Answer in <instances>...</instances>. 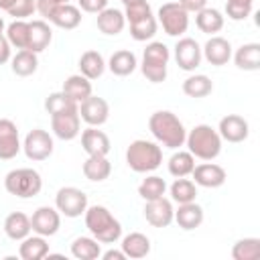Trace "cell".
<instances>
[{"label":"cell","instance_id":"cell-1","mask_svg":"<svg viewBox=\"0 0 260 260\" xmlns=\"http://www.w3.org/2000/svg\"><path fill=\"white\" fill-rule=\"evenodd\" d=\"M148 130L154 136V140L167 148H181L187 138V130L177 114L169 110H158L148 118Z\"/></svg>","mask_w":260,"mask_h":260},{"label":"cell","instance_id":"cell-2","mask_svg":"<svg viewBox=\"0 0 260 260\" xmlns=\"http://www.w3.org/2000/svg\"><path fill=\"white\" fill-rule=\"evenodd\" d=\"M83 219L87 232L100 244H116L122 238V223L104 205H87Z\"/></svg>","mask_w":260,"mask_h":260},{"label":"cell","instance_id":"cell-3","mask_svg":"<svg viewBox=\"0 0 260 260\" xmlns=\"http://www.w3.org/2000/svg\"><path fill=\"white\" fill-rule=\"evenodd\" d=\"M126 165L134 173H152L162 165V148L152 140H132L126 148Z\"/></svg>","mask_w":260,"mask_h":260},{"label":"cell","instance_id":"cell-4","mask_svg":"<svg viewBox=\"0 0 260 260\" xmlns=\"http://www.w3.org/2000/svg\"><path fill=\"white\" fill-rule=\"evenodd\" d=\"M185 144L189 152L201 160H213L221 152V136L209 124H197L195 128H191L185 138Z\"/></svg>","mask_w":260,"mask_h":260},{"label":"cell","instance_id":"cell-5","mask_svg":"<svg viewBox=\"0 0 260 260\" xmlns=\"http://www.w3.org/2000/svg\"><path fill=\"white\" fill-rule=\"evenodd\" d=\"M169 59H171V51H169V47L165 43H160V41L148 43L144 53H142V63H140L142 75L150 83H162L167 79Z\"/></svg>","mask_w":260,"mask_h":260},{"label":"cell","instance_id":"cell-6","mask_svg":"<svg viewBox=\"0 0 260 260\" xmlns=\"http://www.w3.org/2000/svg\"><path fill=\"white\" fill-rule=\"evenodd\" d=\"M4 189L20 199H30L37 197L43 189V179L39 175V171L22 167V169H12L10 173H6L4 177Z\"/></svg>","mask_w":260,"mask_h":260},{"label":"cell","instance_id":"cell-7","mask_svg":"<svg viewBox=\"0 0 260 260\" xmlns=\"http://www.w3.org/2000/svg\"><path fill=\"white\" fill-rule=\"evenodd\" d=\"M169 37H181L189 28V12L179 2H165L158 8V20Z\"/></svg>","mask_w":260,"mask_h":260},{"label":"cell","instance_id":"cell-8","mask_svg":"<svg viewBox=\"0 0 260 260\" xmlns=\"http://www.w3.org/2000/svg\"><path fill=\"white\" fill-rule=\"evenodd\" d=\"M53 148H55L53 136L43 128H32L24 136V142H22V150H24L26 158L35 160V162L47 160L53 154Z\"/></svg>","mask_w":260,"mask_h":260},{"label":"cell","instance_id":"cell-9","mask_svg":"<svg viewBox=\"0 0 260 260\" xmlns=\"http://www.w3.org/2000/svg\"><path fill=\"white\" fill-rule=\"evenodd\" d=\"M55 207L65 217H79L87 209V195L77 187H61L55 195Z\"/></svg>","mask_w":260,"mask_h":260},{"label":"cell","instance_id":"cell-10","mask_svg":"<svg viewBox=\"0 0 260 260\" xmlns=\"http://www.w3.org/2000/svg\"><path fill=\"white\" fill-rule=\"evenodd\" d=\"M30 228L39 236H45V238L55 236L61 228V213L57 211V207L41 205L35 209V213L30 217Z\"/></svg>","mask_w":260,"mask_h":260},{"label":"cell","instance_id":"cell-11","mask_svg":"<svg viewBox=\"0 0 260 260\" xmlns=\"http://www.w3.org/2000/svg\"><path fill=\"white\" fill-rule=\"evenodd\" d=\"M77 110H79V118L87 126H102V124L108 122V116H110L108 102L104 98H100V95H93V93L89 98H85L77 106Z\"/></svg>","mask_w":260,"mask_h":260},{"label":"cell","instance_id":"cell-12","mask_svg":"<svg viewBox=\"0 0 260 260\" xmlns=\"http://www.w3.org/2000/svg\"><path fill=\"white\" fill-rule=\"evenodd\" d=\"M203 55H201V47L195 39L191 37H183L177 41L175 45V61L183 71H195L201 63Z\"/></svg>","mask_w":260,"mask_h":260},{"label":"cell","instance_id":"cell-13","mask_svg":"<svg viewBox=\"0 0 260 260\" xmlns=\"http://www.w3.org/2000/svg\"><path fill=\"white\" fill-rule=\"evenodd\" d=\"M51 130L61 140H73V138H77L79 132H81L79 110H71V112H63V114L51 116Z\"/></svg>","mask_w":260,"mask_h":260},{"label":"cell","instance_id":"cell-14","mask_svg":"<svg viewBox=\"0 0 260 260\" xmlns=\"http://www.w3.org/2000/svg\"><path fill=\"white\" fill-rule=\"evenodd\" d=\"M191 177H193V183L199 185V187H205V189H217L225 183L228 175H225V169L207 160V162H201V165H195V169L191 171Z\"/></svg>","mask_w":260,"mask_h":260},{"label":"cell","instance_id":"cell-15","mask_svg":"<svg viewBox=\"0 0 260 260\" xmlns=\"http://www.w3.org/2000/svg\"><path fill=\"white\" fill-rule=\"evenodd\" d=\"M217 134L221 136V140H228L232 144H238V142H244L250 134V126H248V120H244L242 116L238 114H228L219 120V126H217Z\"/></svg>","mask_w":260,"mask_h":260},{"label":"cell","instance_id":"cell-16","mask_svg":"<svg viewBox=\"0 0 260 260\" xmlns=\"http://www.w3.org/2000/svg\"><path fill=\"white\" fill-rule=\"evenodd\" d=\"M173 215H175L173 201L167 199V197H158V199L146 201V205H144V219L152 228H167V225H171Z\"/></svg>","mask_w":260,"mask_h":260},{"label":"cell","instance_id":"cell-17","mask_svg":"<svg viewBox=\"0 0 260 260\" xmlns=\"http://www.w3.org/2000/svg\"><path fill=\"white\" fill-rule=\"evenodd\" d=\"M22 144L18 138V128L12 120L0 118V158L2 160H12L20 152Z\"/></svg>","mask_w":260,"mask_h":260},{"label":"cell","instance_id":"cell-18","mask_svg":"<svg viewBox=\"0 0 260 260\" xmlns=\"http://www.w3.org/2000/svg\"><path fill=\"white\" fill-rule=\"evenodd\" d=\"M201 55L205 57V61H207L209 65L221 67V65H225V63L232 59V45H230L228 39L213 35V37L203 45Z\"/></svg>","mask_w":260,"mask_h":260},{"label":"cell","instance_id":"cell-19","mask_svg":"<svg viewBox=\"0 0 260 260\" xmlns=\"http://www.w3.org/2000/svg\"><path fill=\"white\" fill-rule=\"evenodd\" d=\"M81 146L87 156H108L112 144L104 130H98V126H89L81 132Z\"/></svg>","mask_w":260,"mask_h":260},{"label":"cell","instance_id":"cell-20","mask_svg":"<svg viewBox=\"0 0 260 260\" xmlns=\"http://www.w3.org/2000/svg\"><path fill=\"white\" fill-rule=\"evenodd\" d=\"M203 207L195 201H189V203H181L179 209L175 211L173 219L177 221V225L185 232H191L195 228H199L203 223Z\"/></svg>","mask_w":260,"mask_h":260},{"label":"cell","instance_id":"cell-21","mask_svg":"<svg viewBox=\"0 0 260 260\" xmlns=\"http://www.w3.org/2000/svg\"><path fill=\"white\" fill-rule=\"evenodd\" d=\"M98 28L100 32L108 35V37H116L124 30L126 26V16L122 10L118 8H104L102 12H98Z\"/></svg>","mask_w":260,"mask_h":260},{"label":"cell","instance_id":"cell-22","mask_svg":"<svg viewBox=\"0 0 260 260\" xmlns=\"http://www.w3.org/2000/svg\"><path fill=\"white\" fill-rule=\"evenodd\" d=\"M53 41V30L45 20H32L28 22V51L43 53Z\"/></svg>","mask_w":260,"mask_h":260},{"label":"cell","instance_id":"cell-23","mask_svg":"<svg viewBox=\"0 0 260 260\" xmlns=\"http://www.w3.org/2000/svg\"><path fill=\"white\" fill-rule=\"evenodd\" d=\"M49 22H53L59 28L73 30V28H77L81 24V10H79V6H73L71 2L59 4L55 8V12L49 16Z\"/></svg>","mask_w":260,"mask_h":260},{"label":"cell","instance_id":"cell-24","mask_svg":"<svg viewBox=\"0 0 260 260\" xmlns=\"http://www.w3.org/2000/svg\"><path fill=\"white\" fill-rule=\"evenodd\" d=\"M30 232H32V228H30V217H28L26 213H22V211H12V213L6 215V219H4V234H6L10 240L20 242V240H24Z\"/></svg>","mask_w":260,"mask_h":260},{"label":"cell","instance_id":"cell-25","mask_svg":"<svg viewBox=\"0 0 260 260\" xmlns=\"http://www.w3.org/2000/svg\"><path fill=\"white\" fill-rule=\"evenodd\" d=\"M120 250L126 254V258H144L150 254V240L148 236L140 234V232H130L128 236L122 238V244H120Z\"/></svg>","mask_w":260,"mask_h":260},{"label":"cell","instance_id":"cell-26","mask_svg":"<svg viewBox=\"0 0 260 260\" xmlns=\"http://www.w3.org/2000/svg\"><path fill=\"white\" fill-rule=\"evenodd\" d=\"M61 91H63L69 100H73V102L79 106L85 98L91 95V81H89L87 77H83L81 73H75V75H69V77L63 81Z\"/></svg>","mask_w":260,"mask_h":260},{"label":"cell","instance_id":"cell-27","mask_svg":"<svg viewBox=\"0 0 260 260\" xmlns=\"http://www.w3.org/2000/svg\"><path fill=\"white\" fill-rule=\"evenodd\" d=\"M49 254V244L45 240V236H26L24 240H20V246H18V256L22 260H43L47 258Z\"/></svg>","mask_w":260,"mask_h":260},{"label":"cell","instance_id":"cell-28","mask_svg":"<svg viewBox=\"0 0 260 260\" xmlns=\"http://www.w3.org/2000/svg\"><path fill=\"white\" fill-rule=\"evenodd\" d=\"M234 63L238 69L244 71H258L260 69V45L258 43H246L236 49Z\"/></svg>","mask_w":260,"mask_h":260},{"label":"cell","instance_id":"cell-29","mask_svg":"<svg viewBox=\"0 0 260 260\" xmlns=\"http://www.w3.org/2000/svg\"><path fill=\"white\" fill-rule=\"evenodd\" d=\"M106 67H108L114 75L126 77V75H130V73H134V69L138 67V59H136V55H134L132 51L120 49V51H116V53L110 57V61L106 63Z\"/></svg>","mask_w":260,"mask_h":260},{"label":"cell","instance_id":"cell-30","mask_svg":"<svg viewBox=\"0 0 260 260\" xmlns=\"http://www.w3.org/2000/svg\"><path fill=\"white\" fill-rule=\"evenodd\" d=\"M104 71H106V59L102 57V53H98L93 49L81 53V57H79V73L83 77L93 81V79L102 77Z\"/></svg>","mask_w":260,"mask_h":260},{"label":"cell","instance_id":"cell-31","mask_svg":"<svg viewBox=\"0 0 260 260\" xmlns=\"http://www.w3.org/2000/svg\"><path fill=\"white\" fill-rule=\"evenodd\" d=\"M195 24H197V28H199L201 32L213 37L215 32H219V30L223 28V14H221L217 8L205 6V8H201L199 12H195Z\"/></svg>","mask_w":260,"mask_h":260},{"label":"cell","instance_id":"cell-32","mask_svg":"<svg viewBox=\"0 0 260 260\" xmlns=\"http://www.w3.org/2000/svg\"><path fill=\"white\" fill-rule=\"evenodd\" d=\"M102 254V246L93 236H79L71 242V256L77 260H95Z\"/></svg>","mask_w":260,"mask_h":260},{"label":"cell","instance_id":"cell-33","mask_svg":"<svg viewBox=\"0 0 260 260\" xmlns=\"http://www.w3.org/2000/svg\"><path fill=\"white\" fill-rule=\"evenodd\" d=\"M10 67H12V73L18 75V77H28L37 71L39 67V57L37 53L28 51V49H20L14 57H10Z\"/></svg>","mask_w":260,"mask_h":260},{"label":"cell","instance_id":"cell-34","mask_svg":"<svg viewBox=\"0 0 260 260\" xmlns=\"http://www.w3.org/2000/svg\"><path fill=\"white\" fill-rule=\"evenodd\" d=\"M83 175L87 181H93V183H100V181H106L112 173V165L108 160V156H87V160L83 162L81 167Z\"/></svg>","mask_w":260,"mask_h":260},{"label":"cell","instance_id":"cell-35","mask_svg":"<svg viewBox=\"0 0 260 260\" xmlns=\"http://www.w3.org/2000/svg\"><path fill=\"white\" fill-rule=\"evenodd\" d=\"M128 24H130V37L134 41H138V43L150 41L156 35V28H158V22H156V18H154L152 12L146 14V16H142V18H138V20H132Z\"/></svg>","mask_w":260,"mask_h":260},{"label":"cell","instance_id":"cell-36","mask_svg":"<svg viewBox=\"0 0 260 260\" xmlns=\"http://www.w3.org/2000/svg\"><path fill=\"white\" fill-rule=\"evenodd\" d=\"M213 91V83L207 75L203 73H197V75H189L185 81H183V93L189 95V98H205Z\"/></svg>","mask_w":260,"mask_h":260},{"label":"cell","instance_id":"cell-37","mask_svg":"<svg viewBox=\"0 0 260 260\" xmlns=\"http://www.w3.org/2000/svg\"><path fill=\"white\" fill-rule=\"evenodd\" d=\"M167 167H169V173H171L175 179H177V177H189L191 171L195 169V156H193L189 150H177V152L169 158Z\"/></svg>","mask_w":260,"mask_h":260},{"label":"cell","instance_id":"cell-38","mask_svg":"<svg viewBox=\"0 0 260 260\" xmlns=\"http://www.w3.org/2000/svg\"><path fill=\"white\" fill-rule=\"evenodd\" d=\"M169 191H171V201H175L179 205L195 201V197H197V185L185 177H177L173 181V185L169 187Z\"/></svg>","mask_w":260,"mask_h":260},{"label":"cell","instance_id":"cell-39","mask_svg":"<svg viewBox=\"0 0 260 260\" xmlns=\"http://www.w3.org/2000/svg\"><path fill=\"white\" fill-rule=\"evenodd\" d=\"M167 193V183L162 177L158 175H148L140 181L138 185V195L144 199V201H152V199H158V197H165Z\"/></svg>","mask_w":260,"mask_h":260},{"label":"cell","instance_id":"cell-40","mask_svg":"<svg viewBox=\"0 0 260 260\" xmlns=\"http://www.w3.org/2000/svg\"><path fill=\"white\" fill-rule=\"evenodd\" d=\"M234 260H258L260 258V240L258 238H242L232 248Z\"/></svg>","mask_w":260,"mask_h":260},{"label":"cell","instance_id":"cell-41","mask_svg":"<svg viewBox=\"0 0 260 260\" xmlns=\"http://www.w3.org/2000/svg\"><path fill=\"white\" fill-rule=\"evenodd\" d=\"M6 39L10 47L28 49V22L26 20H12L6 26Z\"/></svg>","mask_w":260,"mask_h":260},{"label":"cell","instance_id":"cell-42","mask_svg":"<svg viewBox=\"0 0 260 260\" xmlns=\"http://www.w3.org/2000/svg\"><path fill=\"white\" fill-rule=\"evenodd\" d=\"M45 110L49 112V116H55V114H63V112H71V110H77V104L73 100H69L63 91H53L47 95L45 100Z\"/></svg>","mask_w":260,"mask_h":260},{"label":"cell","instance_id":"cell-43","mask_svg":"<svg viewBox=\"0 0 260 260\" xmlns=\"http://www.w3.org/2000/svg\"><path fill=\"white\" fill-rule=\"evenodd\" d=\"M254 0H225V14L232 20H244L252 14Z\"/></svg>","mask_w":260,"mask_h":260},{"label":"cell","instance_id":"cell-44","mask_svg":"<svg viewBox=\"0 0 260 260\" xmlns=\"http://www.w3.org/2000/svg\"><path fill=\"white\" fill-rule=\"evenodd\" d=\"M35 10H37V0H14L6 12L10 16H14V20H24Z\"/></svg>","mask_w":260,"mask_h":260},{"label":"cell","instance_id":"cell-45","mask_svg":"<svg viewBox=\"0 0 260 260\" xmlns=\"http://www.w3.org/2000/svg\"><path fill=\"white\" fill-rule=\"evenodd\" d=\"M150 4L148 2H138V4H132V6H126L124 10V16H126V22H132V20H138L146 14H150Z\"/></svg>","mask_w":260,"mask_h":260},{"label":"cell","instance_id":"cell-46","mask_svg":"<svg viewBox=\"0 0 260 260\" xmlns=\"http://www.w3.org/2000/svg\"><path fill=\"white\" fill-rule=\"evenodd\" d=\"M77 2H79V10L91 14H98L104 8H108V0H77Z\"/></svg>","mask_w":260,"mask_h":260},{"label":"cell","instance_id":"cell-47","mask_svg":"<svg viewBox=\"0 0 260 260\" xmlns=\"http://www.w3.org/2000/svg\"><path fill=\"white\" fill-rule=\"evenodd\" d=\"M59 4H61L59 0H37V12H39L43 18L49 20V16L55 12V8H57Z\"/></svg>","mask_w":260,"mask_h":260},{"label":"cell","instance_id":"cell-48","mask_svg":"<svg viewBox=\"0 0 260 260\" xmlns=\"http://www.w3.org/2000/svg\"><path fill=\"white\" fill-rule=\"evenodd\" d=\"M179 4H181L187 12H199L201 8L207 6V0H179Z\"/></svg>","mask_w":260,"mask_h":260},{"label":"cell","instance_id":"cell-49","mask_svg":"<svg viewBox=\"0 0 260 260\" xmlns=\"http://www.w3.org/2000/svg\"><path fill=\"white\" fill-rule=\"evenodd\" d=\"M10 57H12L10 55V43H8V39L4 35H0V65L8 63Z\"/></svg>","mask_w":260,"mask_h":260},{"label":"cell","instance_id":"cell-50","mask_svg":"<svg viewBox=\"0 0 260 260\" xmlns=\"http://www.w3.org/2000/svg\"><path fill=\"white\" fill-rule=\"evenodd\" d=\"M104 260H126V254L122 250H108L104 254H100Z\"/></svg>","mask_w":260,"mask_h":260},{"label":"cell","instance_id":"cell-51","mask_svg":"<svg viewBox=\"0 0 260 260\" xmlns=\"http://www.w3.org/2000/svg\"><path fill=\"white\" fill-rule=\"evenodd\" d=\"M14 0H0V10H8Z\"/></svg>","mask_w":260,"mask_h":260},{"label":"cell","instance_id":"cell-52","mask_svg":"<svg viewBox=\"0 0 260 260\" xmlns=\"http://www.w3.org/2000/svg\"><path fill=\"white\" fill-rule=\"evenodd\" d=\"M138 2H146V0H122L124 6H132V4H138Z\"/></svg>","mask_w":260,"mask_h":260},{"label":"cell","instance_id":"cell-53","mask_svg":"<svg viewBox=\"0 0 260 260\" xmlns=\"http://www.w3.org/2000/svg\"><path fill=\"white\" fill-rule=\"evenodd\" d=\"M0 35H4V20H2V16H0Z\"/></svg>","mask_w":260,"mask_h":260},{"label":"cell","instance_id":"cell-54","mask_svg":"<svg viewBox=\"0 0 260 260\" xmlns=\"http://www.w3.org/2000/svg\"><path fill=\"white\" fill-rule=\"evenodd\" d=\"M59 2H61V4H67V2H71V0H59Z\"/></svg>","mask_w":260,"mask_h":260}]
</instances>
